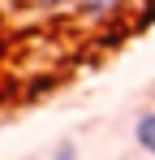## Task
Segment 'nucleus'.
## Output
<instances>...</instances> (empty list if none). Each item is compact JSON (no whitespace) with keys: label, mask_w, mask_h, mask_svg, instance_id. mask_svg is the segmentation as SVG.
Masks as SVG:
<instances>
[{"label":"nucleus","mask_w":155,"mask_h":160,"mask_svg":"<svg viewBox=\"0 0 155 160\" xmlns=\"http://www.w3.org/2000/svg\"><path fill=\"white\" fill-rule=\"evenodd\" d=\"M125 4H129V0H69V13L82 18V22H91V26H103V22L121 18Z\"/></svg>","instance_id":"obj_1"},{"label":"nucleus","mask_w":155,"mask_h":160,"mask_svg":"<svg viewBox=\"0 0 155 160\" xmlns=\"http://www.w3.org/2000/svg\"><path fill=\"white\" fill-rule=\"evenodd\" d=\"M134 143H138V152L155 156V108L138 112V121H134Z\"/></svg>","instance_id":"obj_2"},{"label":"nucleus","mask_w":155,"mask_h":160,"mask_svg":"<svg viewBox=\"0 0 155 160\" xmlns=\"http://www.w3.org/2000/svg\"><path fill=\"white\" fill-rule=\"evenodd\" d=\"M17 160H30V156H17Z\"/></svg>","instance_id":"obj_5"},{"label":"nucleus","mask_w":155,"mask_h":160,"mask_svg":"<svg viewBox=\"0 0 155 160\" xmlns=\"http://www.w3.org/2000/svg\"><path fill=\"white\" fill-rule=\"evenodd\" d=\"M151 22H155V4H151V9H147V13H138V22H134V26H138V30H147V26H151Z\"/></svg>","instance_id":"obj_4"},{"label":"nucleus","mask_w":155,"mask_h":160,"mask_svg":"<svg viewBox=\"0 0 155 160\" xmlns=\"http://www.w3.org/2000/svg\"><path fill=\"white\" fill-rule=\"evenodd\" d=\"M52 160H78V147H73V138L56 143V147H52Z\"/></svg>","instance_id":"obj_3"}]
</instances>
